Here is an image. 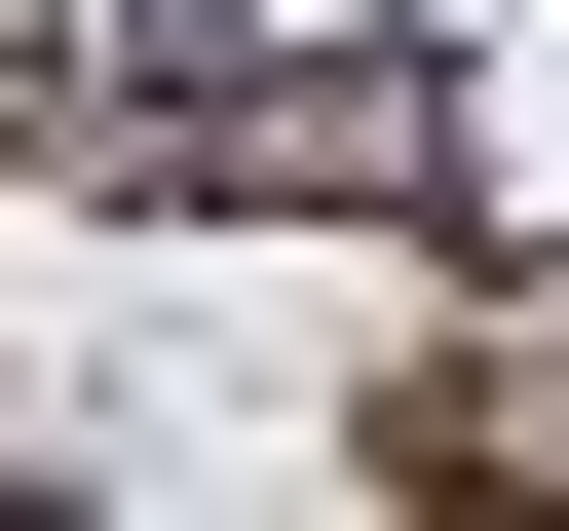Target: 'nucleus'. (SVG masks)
Masks as SVG:
<instances>
[{"mask_svg": "<svg viewBox=\"0 0 569 531\" xmlns=\"http://www.w3.org/2000/svg\"><path fill=\"white\" fill-rule=\"evenodd\" d=\"M456 190H493L456 39H305V152H266V228H456Z\"/></svg>", "mask_w": 569, "mask_h": 531, "instance_id": "1", "label": "nucleus"}, {"mask_svg": "<svg viewBox=\"0 0 569 531\" xmlns=\"http://www.w3.org/2000/svg\"><path fill=\"white\" fill-rule=\"evenodd\" d=\"M380 493H569V304H456L380 380Z\"/></svg>", "mask_w": 569, "mask_h": 531, "instance_id": "2", "label": "nucleus"}]
</instances>
